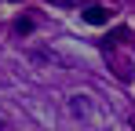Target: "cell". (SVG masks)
<instances>
[{
  "label": "cell",
  "mask_w": 135,
  "mask_h": 131,
  "mask_svg": "<svg viewBox=\"0 0 135 131\" xmlns=\"http://www.w3.org/2000/svg\"><path fill=\"white\" fill-rule=\"evenodd\" d=\"M80 18L88 22V26H106V22L113 18V11H110V7H102V4H88V7L80 11Z\"/></svg>",
  "instance_id": "6da1fadb"
},
{
  "label": "cell",
  "mask_w": 135,
  "mask_h": 131,
  "mask_svg": "<svg viewBox=\"0 0 135 131\" xmlns=\"http://www.w3.org/2000/svg\"><path fill=\"white\" fill-rule=\"evenodd\" d=\"M29 29H33V22H29V18H18V22H15V33H18V37H26Z\"/></svg>",
  "instance_id": "7a4b0ae2"
},
{
  "label": "cell",
  "mask_w": 135,
  "mask_h": 131,
  "mask_svg": "<svg viewBox=\"0 0 135 131\" xmlns=\"http://www.w3.org/2000/svg\"><path fill=\"white\" fill-rule=\"evenodd\" d=\"M132 128H135V117H132Z\"/></svg>",
  "instance_id": "3957f363"
},
{
  "label": "cell",
  "mask_w": 135,
  "mask_h": 131,
  "mask_svg": "<svg viewBox=\"0 0 135 131\" xmlns=\"http://www.w3.org/2000/svg\"><path fill=\"white\" fill-rule=\"evenodd\" d=\"M11 4H18V0H11Z\"/></svg>",
  "instance_id": "277c9868"
}]
</instances>
